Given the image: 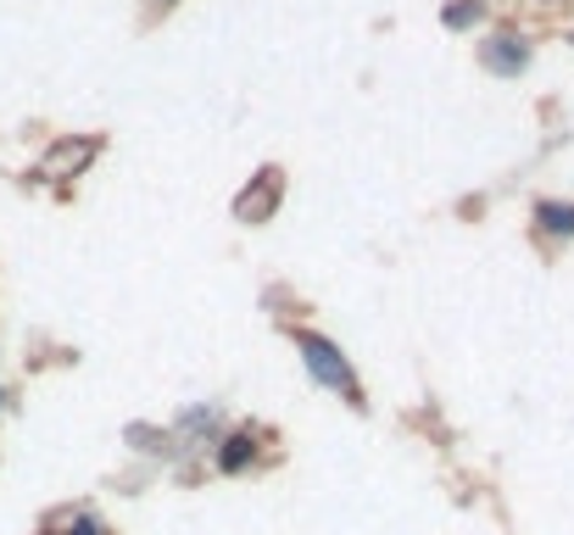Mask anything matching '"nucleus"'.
<instances>
[{
  "instance_id": "7ed1b4c3",
  "label": "nucleus",
  "mask_w": 574,
  "mask_h": 535,
  "mask_svg": "<svg viewBox=\"0 0 574 535\" xmlns=\"http://www.w3.org/2000/svg\"><path fill=\"white\" fill-rule=\"evenodd\" d=\"M536 218H541V229H552V234H574V207H563V201H541Z\"/></svg>"
},
{
  "instance_id": "f03ea898",
  "label": "nucleus",
  "mask_w": 574,
  "mask_h": 535,
  "mask_svg": "<svg viewBox=\"0 0 574 535\" xmlns=\"http://www.w3.org/2000/svg\"><path fill=\"white\" fill-rule=\"evenodd\" d=\"M252 458H257V440H252V435H229L223 452H218V469H223V474H240Z\"/></svg>"
},
{
  "instance_id": "39448f33",
  "label": "nucleus",
  "mask_w": 574,
  "mask_h": 535,
  "mask_svg": "<svg viewBox=\"0 0 574 535\" xmlns=\"http://www.w3.org/2000/svg\"><path fill=\"white\" fill-rule=\"evenodd\" d=\"M468 18H479V7H452V12H446V23H452V29H463Z\"/></svg>"
},
{
  "instance_id": "f257e3e1",
  "label": "nucleus",
  "mask_w": 574,
  "mask_h": 535,
  "mask_svg": "<svg viewBox=\"0 0 574 535\" xmlns=\"http://www.w3.org/2000/svg\"><path fill=\"white\" fill-rule=\"evenodd\" d=\"M296 351L307 357V369H312V380H323L330 391H346V402L352 407H363V385L352 380V363L346 357L323 340V335H312V329H296Z\"/></svg>"
},
{
  "instance_id": "20e7f679",
  "label": "nucleus",
  "mask_w": 574,
  "mask_h": 535,
  "mask_svg": "<svg viewBox=\"0 0 574 535\" xmlns=\"http://www.w3.org/2000/svg\"><path fill=\"white\" fill-rule=\"evenodd\" d=\"M67 535H107V524H101L96 513H85V518H73V524H67Z\"/></svg>"
},
{
  "instance_id": "423d86ee",
  "label": "nucleus",
  "mask_w": 574,
  "mask_h": 535,
  "mask_svg": "<svg viewBox=\"0 0 574 535\" xmlns=\"http://www.w3.org/2000/svg\"><path fill=\"white\" fill-rule=\"evenodd\" d=\"M162 7H174V0H162Z\"/></svg>"
}]
</instances>
